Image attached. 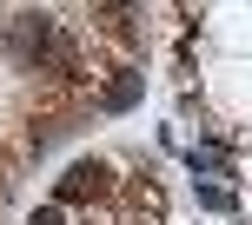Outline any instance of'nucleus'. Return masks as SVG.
I'll list each match as a JSON object with an SVG mask.
<instances>
[{"mask_svg": "<svg viewBox=\"0 0 252 225\" xmlns=\"http://www.w3.org/2000/svg\"><path fill=\"white\" fill-rule=\"evenodd\" d=\"M7 53L27 66V73H47V66L73 60V47H66V33L47 20V13H13L7 20Z\"/></svg>", "mask_w": 252, "mask_h": 225, "instance_id": "obj_1", "label": "nucleus"}, {"mask_svg": "<svg viewBox=\"0 0 252 225\" xmlns=\"http://www.w3.org/2000/svg\"><path fill=\"white\" fill-rule=\"evenodd\" d=\"M106 179H113V172H106L100 159H80V166H66V179H60V199H53V205H80V199H100V192H106Z\"/></svg>", "mask_w": 252, "mask_h": 225, "instance_id": "obj_2", "label": "nucleus"}, {"mask_svg": "<svg viewBox=\"0 0 252 225\" xmlns=\"http://www.w3.org/2000/svg\"><path fill=\"white\" fill-rule=\"evenodd\" d=\"M139 93H146V73H133V66H120V73H113V80L100 86V106H106V112H126V106L139 100Z\"/></svg>", "mask_w": 252, "mask_h": 225, "instance_id": "obj_3", "label": "nucleus"}, {"mask_svg": "<svg viewBox=\"0 0 252 225\" xmlns=\"http://www.w3.org/2000/svg\"><path fill=\"white\" fill-rule=\"evenodd\" d=\"M100 20L113 40H133V0H100Z\"/></svg>", "mask_w": 252, "mask_h": 225, "instance_id": "obj_4", "label": "nucleus"}, {"mask_svg": "<svg viewBox=\"0 0 252 225\" xmlns=\"http://www.w3.org/2000/svg\"><path fill=\"white\" fill-rule=\"evenodd\" d=\"M33 225H66V205H40V212H33Z\"/></svg>", "mask_w": 252, "mask_h": 225, "instance_id": "obj_5", "label": "nucleus"}]
</instances>
